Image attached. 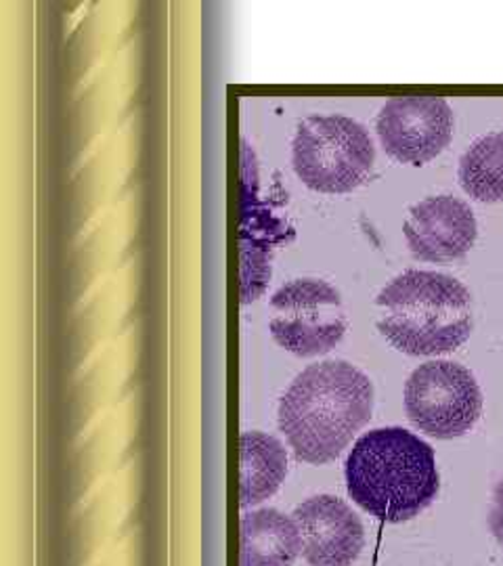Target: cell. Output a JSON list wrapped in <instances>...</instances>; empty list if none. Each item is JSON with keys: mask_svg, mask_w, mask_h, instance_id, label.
I'll return each mask as SVG.
<instances>
[{"mask_svg": "<svg viewBox=\"0 0 503 566\" xmlns=\"http://www.w3.org/2000/svg\"><path fill=\"white\" fill-rule=\"evenodd\" d=\"M287 476V451L271 434L245 430L240 437V506L271 500Z\"/></svg>", "mask_w": 503, "mask_h": 566, "instance_id": "cell-12", "label": "cell"}, {"mask_svg": "<svg viewBox=\"0 0 503 566\" xmlns=\"http://www.w3.org/2000/svg\"><path fill=\"white\" fill-rule=\"evenodd\" d=\"M301 531L302 558L311 566H350L361 556L365 528L353 507L334 495H315L292 514Z\"/></svg>", "mask_w": 503, "mask_h": 566, "instance_id": "cell-10", "label": "cell"}, {"mask_svg": "<svg viewBox=\"0 0 503 566\" xmlns=\"http://www.w3.org/2000/svg\"><path fill=\"white\" fill-rule=\"evenodd\" d=\"M376 133L392 160L422 166L451 143L453 109L443 97H397L380 107Z\"/></svg>", "mask_w": 503, "mask_h": 566, "instance_id": "cell-7", "label": "cell"}, {"mask_svg": "<svg viewBox=\"0 0 503 566\" xmlns=\"http://www.w3.org/2000/svg\"><path fill=\"white\" fill-rule=\"evenodd\" d=\"M376 145L361 122L340 114L308 116L292 139V168L315 193L340 196L371 177Z\"/></svg>", "mask_w": 503, "mask_h": 566, "instance_id": "cell-4", "label": "cell"}, {"mask_svg": "<svg viewBox=\"0 0 503 566\" xmlns=\"http://www.w3.org/2000/svg\"><path fill=\"white\" fill-rule=\"evenodd\" d=\"M489 528H491L495 542L503 549V479L493 491V504H491V512H489Z\"/></svg>", "mask_w": 503, "mask_h": 566, "instance_id": "cell-14", "label": "cell"}, {"mask_svg": "<svg viewBox=\"0 0 503 566\" xmlns=\"http://www.w3.org/2000/svg\"><path fill=\"white\" fill-rule=\"evenodd\" d=\"M376 390L344 359L308 365L283 392L277 422L294 455L306 464L334 462L371 420Z\"/></svg>", "mask_w": 503, "mask_h": 566, "instance_id": "cell-1", "label": "cell"}, {"mask_svg": "<svg viewBox=\"0 0 503 566\" xmlns=\"http://www.w3.org/2000/svg\"><path fill=\"white\" fill-rule=\"evenodd\" d=\"M458 181L479 202H503V130L479 137L463 151Z\"/></svg>", "mask_w": 503, "mask_h": 566, "instance_id": "cell-13", "label": "cell"}, {"mask_svg": "<svg viewBox=\"0 0 503 566\" xmlns=\"http://www.w3.org/2000/svg\"><path fill=\"white\" fill-rule=\"evenodd\" d=\"M269 308L273 340L302 359L329 353L348 329L340 292L315 277L285 283L271 296Z\"/></svg>", "mask_w": 503, "mask_h": 566, "instance_id": "cell-6", "label": "cell"}, {"mask_svg": "<svg viewBox=\"0 0 503 566\" xmlns=\"http://www.w3.org/2000/svg\"><path fill=\"white\" fill-rule=\"evenodd\" d=\"M344 479L350 500L384 523L420 516L441 489L434 449L401 426L365 432L346 458Z\"/></svg>", "mask_w": 503, "mask_h": 566, "instance_id": "cell-2", "label": "cell"}, {"mask_svg": "<svg viewBox=\"0 0 503 566\" xmlns=\"http://www.w3.org/2000/svg\"><path fill=\"white\" fill-rule=\"evenodd\" d=\"M402 233L413 259L453 263L474 248L479 223L472 208L460 198L432 196L409 210Z\"/></svg>", "mask_w": 503, "mask_h": 566, "instance_id": "cell-9", "label": "cell"}, {"mask_svg": "<svg viewBox=\"0 0 503 566\" xmlns=\"http://www.w3.org/2000/svg\"><path fill=\"white\" fill-rule=\"evenodd\" d=\"M242 224H240V298L259 301L273 273V250L285 240V224L262 202L259 160L248 139H242Z\"/></svg>", "mask_w": 503, "mask_h": 566, "instance_id": "cell-8", "label": "cell"}, {"mask_svg": "<svg viewBox=\"0 0 503 566\" xmlns=\"http://www.w3.org/2000/svg\"><path fill=\"white\" fill-rule=\"evenodd\" d=\"M378 329L409 357H437L460 348L472 334V296L460 280L409 269L376 298Z\"/></svg>", "mask_w": 503, "mask_h": 566, "instance_id": "cell-3", "label": "cell"}, {"mask_svg": "<svg viewBox=\"0 0 503 566\" xmlns=\"http://www.w3.org/2000/svg\"><path fill=\"white\" fill-rule=\"evenodd\" d=\"M409 422L434 439H458L479 424L483 392L474 374L455 361H428L405 382Z\"/></svg>", "mask_w": 503, "mask_h": 566, "instance_id": "cell-5", "label": "cell"}, {"mask_svg": "<svg viewBox=\"0 0 503 566\" xmlns=\"http://www.w3.org/2000/svg\"><path fill=\"white\" fill-rule=\"evenodd\" d=\"M302 554L301 531L275 507L245 512L240 523V566H292Z\"/></svg>", "mask_w": 503, "mask_h": 566, "instance_id": "cell-11", "label": "cell"}]
</instances>
